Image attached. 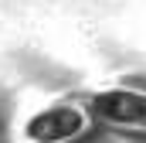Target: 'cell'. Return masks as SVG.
Instances as JSON below:
<instances>
[{"mask_svg": "<svg viewBox=\"0 0 146 143\" xmlns=\"http://www.w3.org/2000/svg\"><path fill=\"white\" fill-rule=\"evenodd\" d=\"M92 130V112L78 102H54L24 123L27 143H75Z\"/></svg>", "mask_w": 146, "mask_h": 143, "instance_id": "obj_1", "label": "cell"}, {"mask_svg": "<svg viewBox=\"0 0 146 143\" xmlns=\"http://www.w3.org/2000/svg\"><path fill=\"white\" fill-rule=\"evenodd\" d=\"M88 112L92 119L106 123L112 130L126 133H146V89H102L88 96Z\"/></svg>", "mask_w": 146, "mask_h": 143, "instance_id": "obj_2", "label": "cell"}]
</instances>
